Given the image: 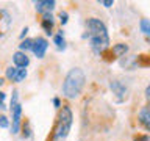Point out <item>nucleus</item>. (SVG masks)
Wrapping results in <instances>:
<instances>
[{
    "mask_svg": "<svg viewBox=\"0 0 150 141\" xmlns=\"http://www.w3.org/2000/svg\"><path fill=\"white\" fill-rule=\"evenodd\" d=\"M84 38L89 39V46L94 53H102L110 46V36H108L106 25L96 17L86 21V35Z\"/></svg>",
    "mask_w": 150,
    "mask_h": 141,
    "instance_id": "f257e3e1",
    "label": "nucleus"
},
{
    "mask_svg": "<svg viewBox=\"0 0 150 141\" xmlns=\"http://www.w3.org/2000/svg\"><path fill=\"white\" fill-rule=\"evenodd\" d=\"M84 82H86V75H84L81 69L80 68L70 69L64 78V83H63V94L67 99H75L81 93Z\"/></svg>",
    "mask_w": 150,
    "mask_h": 141,
    "instance_id": "f03ea898",
    "label": "nucleus"
},
{
    "mask_svg": "<svg viewBox=\"0 0 150 141\" xmlns=\"http://www.w3.org/2000/svg\"><path fill=\"white\" fill-rule=\"evenodd\" d=\"M72 122H74L72 110H70L69 107H63L61 111H59V115H58V121H56L52 141H64L66 138H67V135L70 132V127H72Z\"/></svg>",
    "mask_w": 150,
    "mask_h": 141,
    "instance_id": "7ed1b4c3",
    "label": "nucleus"
},
{
    "mask_svg": "<svg viewBox=\"0 0 150 141\" xmlns=\"http://www.w3.org/2000/svg\"><path fill=\"white\" fill-rule=\"evenodd\" d=\"M11 115H13V133H19L21 129V118H22V105L19 103V93L14 89L11 97Z\"/></svg>",
    "mask_w": 150,
    "mask_h": 141,
    "instance_id": "20e7f679",
    "label": "nucleus"
},
{
    "mask_svg": "<svg viewBox=\"0 0 150 141\" xmlns=\"http://www.w3.org/2000/svg\"><path fill=\"white\" fill-rule=\"evenodd\" d=\"M110 88H111L112 94H116L117 102H122L128 97V88H127L122 82H119V80H112L110 83Z\"/></svg>",
    "mask_w": 150,
    "mask_h": 141,
    "instance_id": "39448f33",
    "label": "nucleus"
},
{
    "mask_svg": "<svg viewBox=\"0 0 150 141\" xmlns=\"http://www.w3.org/2000/svg\"><path fill=\"white\" fill-rule=\"evenodd\" d=\"M11 28V14L6 9H0V39L6 35Z\"/></svg>",
    "mask_w": 150,
    "mask_h": 141,
    "instance_id": "423d86ee",
    "label": "nucleus"
},
{
    "mask_svg": "<svg viewBox=\"0 0 150 141\" xmlns=\"http://www.w3.org/2000/svg\"><path fill=\"white\" fill-rule=\"evenodd\" d=\"M47 47H49V42H47V39H44V38H36V39H33V49L31 50L38 58H42V56L45 55Z\"/></svg>",
    "mask_w": 150,
    "mask_h": 141,
    "instance_id": "0eeeda50",
    "label": "nucleus"
},
{
    "mask_svg": "<svg viewBox=\"0 0 150 141\" xmlns=\"http://www.w3.org/2000/svg\"><path fill=\"white\" fill-rule=\"evenodd\" d=\"M27 77V69H21L16 68V66H11V68L6 69V78L13 80V82H22L23 78Z\"/></svg>",
    "mask_w": 150,
    "mask_h": 141,
    "instance_id": "6e6552de",
    "label": "nucleus"
},
{
    "mask_svg": "<svg viewBox=\"0 0 150 141\" xmlns=\"http://www.w3.org/2000/svg\"><path fill=\"white\" fill-rule=\"evenodd\" d=\"M55 0H39V2H35V6H36V11L41 13V14H50L55 8Z\"/></svg>",
    "mask_w": 150,
    "mask_h": 141,
    "instance_id": "1a4fd4ad",
    "label": "nucleus"
},
{
    "mask_svg": "<svg viewBox=\"0 0 150 141\" xmlns=\"http://www.w3.org/2000/svg\"><path fill=\"white\" fill-rule=\"evenodd\" d=\"M13 61L14 64H16V68H21V69H25L28 64H30V60H28V56L23 53V52H16V53L13 55Z\"/></svg>",
    "mask_w": 150,
    "mask_h": 141,
    "instance_id": "9d476101",
    "label": "nucleus"
},
{
    "mask_svg": "<svg viewBox=\"0 0 150 141\" xmlns=\"http://www.w3.org/2000/svg\"><path fill=\"white\" fill-rule=\"evenodd\" d=\"M138 118H139L141 124H142L147 130H150V107L141 108L139 113H138Z\"/></svg>",
    "mask_w": 150,
    "mask_h": 141,
    "instance_id": "9b49d317",
    "label": "nucleus"
},
{
    "mask_svg": "<svg viewBox=\"0 0 150 141\" xmlns=\"http://www.w3.org/2000/svg\"><path fill=\"white\" fill-rule=\"evenodd\" d=\"M41 25H42V28L45 30L47 35H50V33H52V28H53V17H52V14H45L44 19H42V22H41Z\"/></svg>",
    "mask_w": 150,
    "mask_h": 141,
    "instance_id": "f8f14e48",
    "label": "nucleus"
},
{
    "mask_svg": "<svg viewBox=\"0 0 150 141\" xmlns=\"http://www.w3.org/2000/svg\"><path fill=\"white\" fill-rule=\"evenodd\" d=\"M127 52H128V46L127 44H116L114 47H112V53H114L116 56H122V55H125Z\"/></svg>",
    "mask_w": 150,
    "mask_h": 141,
    "instance_id": "ddd939ff",
    "label": "nucleus"
},
{
    "mask_svg": "<svg viewBox=\"0 0 150 141\" xmlns=\"http://www.w3.org/2000/svg\"><path fill=\"white\" fill-rule=\"evenodd\" d=\"M139 28H141V31H142L145 36L150 38V21H149V19H141Z\"/></svg>",
    "mask_w": 150,
    "mask_h": 141,
    "instance_id": "4468645a",
    "label": "nucleus"
},
{
    "mask_svg": "<svg viewBox=\"0 0 150 141\" xmlns=\"http://www.w3.org/2000/svg\"><path fill=\"white\" fill-rule=\"evenodd\" d=\"M53 42L56 44V47H58V50H64L66 49V41L63 38V33H58V35L53 36Z\"/></svg>",
    "mask_w": 150,
    "mask_h": 141,
    "instance_id": "2eb2a0df",
    "label": "nucleus"
},
{
    "mask_svg": "<svg viewBox=\"0 0 150 141\" xmlns=\"http://www.w3.org/2000/svg\"><path fill=\"white\" fill-rule=\"evenodd\" d=\"M19 49L22 50H31L33 49V39H23L21 44H19Z\"/></svg>",
    "mask_w": 150,
    "mask_h": 141,
    "instance_id": "dca6fc26",
    "label": "nucleus"
},
{
    "mask_svg": "<svg viewBox=\"0 0 150 141\" xmlns=\"http://www.w3.org/2000/svg\"><path fill=\"white\" fill-rule=\"evenodd\" d=\"M8 125H9V122L6 119V116H0V127H2V129H6Z\"/></svg>",
    "mask_w": 150,
    "mask_h": 141,
    "instance_id": "f3484780",
    "label": "nucleus"
},
{
    "mask_svg": "<svg viewBox=\"0 0 150 141\" xmlns=\"http://www.w3.org/2000/svg\"><path fill=\"white\" fill-rule=\"evenodd\" d=\"M133 141H150V138L147 135H138V136H134Z\"/></svg>",
    "mask_w": 150,
    "mask_h": 141,
    "instance_id": "a211bd4d",
    "label": "nucleus"
},
{
    "mask_svg": "<svg viewBox=\"0 0 150 141\" xmlns=\"http://www.w3.org/2000/svg\"><path fill=\"white\" fill-rule=\"evenodd\" d=\"M67 13H61L59 14V21H61V24H63V25H64V24H67Z\"/></svg>",
    "mask_w": 150,
    "mask_h": 141,
    "instance_id": "6ab92c4d",
    "label": "nucleus"
},
{
    "mask_svg": "<svg viewBox=\"0 0 150 141\" xmlns=\"http://www.w3.org/2000/svg\"><path fill=\"white\" fill-rule=\"evenodd\" d=\"M5 99H6V94L0 91V108H5Z\"/></svg>",
    "mask_w": 150,
    "mask_h": 141,
    "instance_id": "aec40b11",
    "label": "nucleus"
},
{
    "mask_svg": "<svg viewBox=\"0 0 150 141\" xmlns=\"http://www.w3.org/2000/svg\"><path fill=\"white\" fill-rule=\"evenodd\" d=\"M100 5H103V6H106V8H110V6H112V0H102V2H98Z\"/></svg>",
    "mask_w": 150,
    "mask_h": 141,
    "instance_id": "412c9836",
    "label": "nucleus"
},
{
    "mask_svg": "<svg viewBox=\"0 0 150 141\" xmlns=\"http://www.w3.org/2000/svg\"><path fill=\"white\" fill-rule=\"evenodd\" d=\"M145 97H147V100L150 102V85H149L147 88H145Z\"/></svg>",
    "mask_w": 150,
    "mask_h": 141,
    "instance_id": "4be33fe9",
    "label": "nucleus"
},
{
    "mask_svg": "<svg viewBox=\"0 0 150 141\" xmlns=\"http://www.w3.org/2000/svg\"><path fill=\"white\" fill-rule=\"evenodd\" d=\"M53 105H55V107H59V99H58V97L53 99Z\"/></svg>",
    "mask_w": 150,
    "mask_h": 141,
    "instance_id": "5701e85b",
    "label": "nucleus"
},
{
    "mask_svg": "<svg viewBox=\"0 0 150 141\" xmlns=\"http://www.w3.org/2000/svg\"><path fill=\"white\" fill-rule=\"evenodd\" d=\"M28 31V28L25 27V28H23V30H22V33H21V38H23V36H25V33Z\"/></svg>",
    "mask_w": 150,
    "mask_h": 141,
    "instance_id": "b1692460",
    "label": "nucleus"
},
{
    "mask_svg": "<svg viewBox=\"0 0 150 141\" xmlns=\"http://www.w3.org/2000/svg\"><path fill=\"white\" fill-rule=\"evenodd\" d=\"M2 85H3V80H2V78H0V86H2Z\"/></svg>",
    "mask_w": 150,
    "mask_h": 141,
    "instance_id": "393cba45",
    "label": "nucleus"
}]
</instances>
